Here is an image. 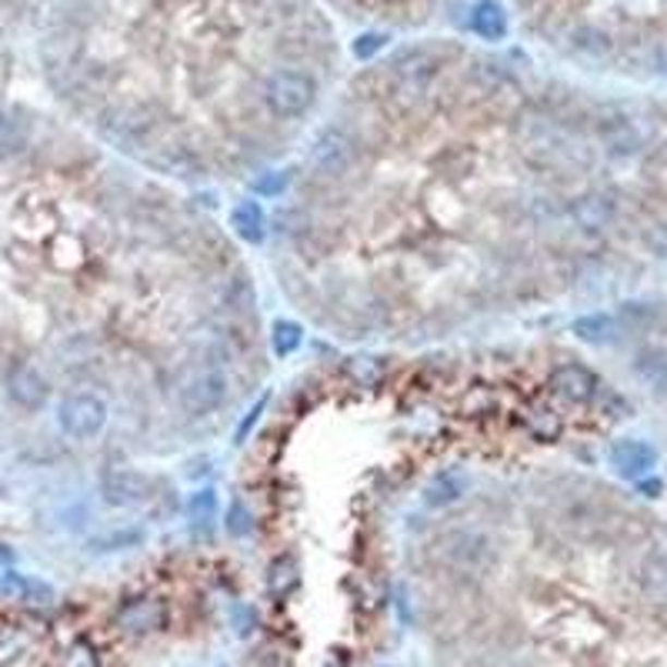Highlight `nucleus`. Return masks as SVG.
Masks as SVG:
<instances>
[{
	"instance_id": "nucleus-1",
	"label": "nucleus",
	"mask_w": 667,
	"mask_h": 667,
	"mask_svg": "<svg viewBox=\"0 0 667 667\" xmlns=\"http://www.w3.org/2000/svg\"><path fill=\"white\" fill-rule=\"evenodd\" d=\"M178 401L191 417L214 414L228 401V377L214 361H191L178 377Z\"/></svg>"
},
{
	"instance_id": "nucleus-2",
	"label": "nucleus",
	"mask_w": 667,
	"mask_h": 667,
	"mask_svg": "<svg viewBox=\"0 0 667 667\" xmlns=\"http://www.w3.org/2000/svg\"><path fill=\"white\" fill-rule=\"evenodd\" d=\"M260 97L267 104V110L274 118H281V121H298L304 118L307 110L314 107L317 100V81L304 71H274L264 87H260Z\"/></svg>"
},
{
	"instance_id": "nucleus-3",
	"label": "nucleus",
	"mask_w": 667,
	"mask_h": 667,
	"mask_svg": "<svg viewBox=\"0 0 667 667\" xmlns=\"http://www.w3.org/2000/svg\"><path fill=\"white\" fill-rule=\"evenodd\" d=\"M357 160V141L341 131V128H327L314 137L311 150H307V163L317 178H327V181H338L344 178Z\"/></svg>"
},
{
	"instance_id": "nucleus-4",
	"label": "nucleus",
	"mask_w": 667,
	"mask_h": 667,
	"mask_svg": "<svg viewBox=\"0 0 667 667\" xmlns=\"http://www.w3.org/2000/svg\"><path fill=\"white\" fill-rule=\"evenodd\" d=\"M107 401L97 398V395H68L61 404H58V424L61 430L71 437V440H90L97 437L104 427H107Z\"/></svg>"
},
{
	"instance_id": "nucleus-5",
	"label": "nucleus",
	"mask_w": 667,
	"mask_h": 667,
	"mask_svg": "<svg viewBox=\"0 0 667 667\" xmlns=\"http://www.w3.org/2000/svg\"><path fill=\"white\" fill-rule=\"evenodd\" d=\"M440 558L458 571L477 574L490 565V541L481 531H468V527L451 531L440 541Z\"/></svg>"
},
{
	"instance_id": "nucleus-6",
	"label": "nucleus",
	"mask_w": 667,
	"mask_h": 667,
	"mask_svg": "<svg viewBox=\"0 0 667 667\" xmlns=\"http://www.w3.org/2000/svg\"><path fill=\"white\" fill-rule=\"evenodd\" d=\"M167 621H171V610H167V604L160 597H134V601L121 604L118 615H114V628L121 634H131V638L157 634L167 628Z\"/></svg>"
},
{
	"instance_id": "nucleus-7",
	"label": "nucleus",
	"mask_w": 667,
	"mask_h": 667,
	"mask_svg": "<svg viewBox=\"0 0 667 667\" xmlns=\"http://www.w3.org/2000/svg\"><path fill=\"white\" fill-rule=\"evenodd\" d=\"M568 217L587 234L607 231L618 220V197L610 191H584L568 204Z\"/></svg>"
},
{
	"instance_id": "nucleus-8",
	"label": "nucleus",
	"mask_w": 667,
	"mask_h": 667,
	"mask_svg": "<svg viewBox=\"0 0 667 667\" xmlns=\"http://www.w3.org/2000/svg\"><path fill=\"white\" fill-rule=\"evenodd\" d=\"M100 494L110 508H134L150 494V477L134 468H107L100 477Z\"/></svg>"
},
{
	"instance_id": "nucleus-9",
	"label": "nucleus",
	"mask_w": 667,
	"mask_h": 667,
	"mask_svg": "<svg viewBox=\"0 0 667 667\" xmlns=\"http://www.w3.org/2000/svg\"><path fill=\"white\" fill-rule=\"evenodd\" d=\"M8 395L24 411H40L50 401V384L34 364H14L8 371Z\"/></svg>"
},
{
	"instance_id": "nucleus-10",
	"label": "nucleus",
	"mask_w": 667,
	"mask_h": 667,
	"mask_svg": "<svg viewBox=\"0 0 667 667\" xmlns=\"http://www.w3.org/2000/svg\"><path fill=\"white\" fill-rule=\"evenodd\" d=\"M550 391L568 404H591L597 395V377L584 364H561L550 371Z\"/></svg>"
},
{
	"instance_id": "nucleus-11",
	"label": "nucleus",
	"mask_w": 667,
	"mask_h": 667,
	"mask_svg": "<svg viewBox=\"0 0 667 667\" xmlns=\"http://www.w3.org/2000/svg\"><path fill=\"white\" fill-rule=\"evenodd\" d=\"M610 468H615L621 477H631V481H644L651 474V468L657 464V454L647 440H618V444H610Z\"/></svg>"
},
{
	"instance_id": "nucleus-12",
	"label": "nucleus",
	"mask_w": 667,
	"mask_h": 667,
	"mask_svg": "<svg viewBox=\"0 0 667 667\" xmlns=\"http://www.w3.org/2000/svg\"><path fill=\"white\" fill-rule=\"evenodd\" d=\"M631 371L651 395L667 398V348H641L631 361Z\"/></svg>"
},
{
	"instance_id": "nucleus-13",
	"label": "nucleus",
	"mask_w": 667,
	"mask_h": 667,
	"mask_svg": "<svg viewBox=\"0 0 667 667\" xmlns=\"http://www.w3.org/2000/svg\"><path fill=\"white\" fill-rule=\"evenodd\" d=\"M597 137H601V144H604L610 154H618V157H628V154H638V150H641V131H638L634 121L624 118V114L604 118V121L597 124Z\"/></svg>"
},
{
	"instance_id": "nucleus-14",
	"label": "nucleus",
	"mask_w": 667,
	"mask_h": 667,
	"mask_svg": "<svg viewBox=\"0 0 667 667\" xmlns=\"http://www.w3.org/2000/svg\"><path fill=\"white\" fill-rule=\"evenodd\" d=\"M471 31L481 40H505L508 37V14L497 0H477L471 8Z\"/></svg>"
},
{
	"instance_id": "nucleus-15",
	"label": "nucleus",
	"mask_w": 667,
	"mask_h": 667,
	"mask_svg": "<svg viewBox=\"0 0 667 667\" xmlns=\"http://www.w3.org/2000/svg\"><path fill=\"white\" fill-rule=\"evenodd\" d=\"M231 231L247 241V244H260L267 238V217H264V207L257 201H241L234 204L231 210Z\"/></svg>"
},
{
	"instance_id": "nucleus-16",
	"label": "nucleus",
	"mask_w": 667,
	"mask_h": 667,
	"mask_svg": "<svg viewBox=\"0 0 667 667\" xmlns=\"http://www.w3.org/2000/svg\"><path fill=\"white\" fill-rule=\"evenodd\" d=\"M298 587H301V565L291 558V554H284V558H277L270 565V571H267V594L277 597V601H284Z\"/></svg>"
},
{
	"instance_id": "nucleus-17",
	"label": "nucleus",
	"mask_w": 667,
	"mask_h": 667,
	"mask_svg": "<svg viewBox=\"0 0 667 667\" xmlns=\"http://www.w3.org/2000/svg\"><path fill=\"white\" fill-rule=\"evenodd\" d=\"M0 597L8 601H34V604H50L53 591L40 581H27L21 574H0Z\"/></svg>"
},
{
	"instance_id": "nucleus-18",
	"label": "nucleus",
	"mask_w": 667,
	"mask_h": 667,
	"mask_svg": "<svg viewBox=\"0 0 667 667\" xmlns=\"http://www.w3.org/2000/svg\"><path fill=\"white\" fill-rule=\"evenodd\" d=\"M641 591L654 604H667V554H651L641 565Z\"/></svg>"
},
{
	"instance_id": "nucleus-19",
	"label": "nucleus",
	"mask_w": 667,
	"mask_h": 667,
	"mask_svg": "<svg viewBox=\"0 0 667 667\" xmlns=\"http://www.w3.org/2000/svg\"><path fill=\"white\" fill-rule=\"evenodd\" d=\"M344 374L357 384V387H377L384 377H387V364L384 357H374V354H357L344 364Z\"/></svg>"
},
{
	"instance_id": "nucleus-20",
	"label": "nucleus",
	"mask_w": 667,
	"mask_h": 667,
	"mask_svg": "<svg viewBox=\"0 0 667 667\" xmlns=\"http://www.w3.org/2000/svg\"><path fill=\"white\" fill-rule=\"evenodd\" d=\"M24 150H27V124L11 114H0V160H11Z\"/></svg>"
},
{
	"instance_id": "nucleus-21",
	"label": "nucleus",
	"mask_w": 667,
	"mask_h": 667,
	"mask_svg": "<svg viewBox=\"0 0 667 667\" xmlns=\"http://www.w3.org/2000/svg\"><path fill=\"white\" fill-rule=\"evenodd\" d=\"M270 344H274L277 357H291L304 344V327L298 320H277L274 333H270Z\"/></svg>"
},
{
	"instance_id": "nucleus-22",
	"label": "nucleus",
	"mask_w": 667,
	"mask_h": 667,
	"mask_svg": "<svg viewBox=\"0 0 667 667\" xmlns=\"http://www.w3.org/2000/svg\"><path fill=\"white\" fill-rule=\"evenodd\" d=\"M574 333L581 341H591V344H604L615 338V317L607 314H587L581 320H574Z\"/></svg>"
},
{
	"instance_id": "nucleus-23",
	"label": "nucleus",
	"mask_w": 667,
	"mask_h": 667,
	"mask_svg": "<svg viewBox=\"0 0 667 667\" xmlns=\"http://www.w3.org/2000/svg\"><path fill=\"white\" fill-rule=\"evenodd\" d=\"M464 494V484L454 477V474H448V477H437L427 490H424V500L430 508H440V505H454V500Z\"/></svg>"
},
{
	"instance_id": "nucleus-24",
	"label": "nucleus",
	"mask_w": 667,
	"mask_h": 667,
	"mask_svg": "<svg viewBox=\"0 0 667 667\" xmlns=\"http://www.w3.org/2000/svg\"><path fill=\"white\" fill-rule=\"evenodd\" d=\"M527 430L541 440H554L561 434V417L554 414L550 408H534L531 417H527Z\"/></svg>"
},
{
	"instance_id": "nucleus-25",
	"label": "nucleus",
	"mask_w": 667,
	"mask_h": 667,
	"mask_svg": "<svg viewBox=\"0 0 667 667\" xmlns=\"http://www.w3.org/2000/svg\"><path fill=\"white\" fill-rule=\"evenodd\" d=\"M187 514H191L194 524H201V521L207 524V521L217 518V494H214V487H204V490H194V494H191Z\"/></svg>"
},
{
	"instance_id": "nucleus-26",
	"label": "nucleus",
	"mask_w": 667,
	"mask_h": 667,
	"mask_svg": "<svg viewBox=\"0 0 667 667\" xmlns=\"http://www.w3.org/2000/svg\"><path fill=\"white\" fill-rule=\"evenodd\" d=\"M225 527H228V534H231V537H238V541H241V537H247V534L254 531V514H251V508L244 505L241 497H234V500H231Z\"/></svg>"
},
{
	"instance_id": "nucleus-27",
	"label": "nucleus",
	"mask_w": 667,
	"mask_h": 667,
	"mask_svg": "<svg viewBox=\"0 0 667 667\" xmlns=\"http://www.w3.org/2000/svg\"><path fill=\"white\" fill-rule=\"evenodd\" d=\"M61 667H100V657H97V647L84 638H77L68 651H64V660Z\"/></svg>"
},
{
	"instance_id": "nucleus-28",
	"label": "nucleus",
	"mask_w": 667,
	"mask_h": 667,
	"mask_svg": "<svg viewBox=\"0 0 667 667\" xmlns=\"http://www.w3.org/2000/svg\"><path fill=\"white\" fill-rule=\"evenodd\" d=\"M291 187V174L288 171H267L254 181V194L257 197H281Z\"/></svg>"
},
{
	"instance_id": "nucleus-29",
	"label": "nucleus",
	"mask_w": 667,
	"mask_h": 667,
	"mask_svg": "<svg viewBox=\"0 0 667 667\" xmlns=\"http://www.w3.org/2000/svg\"><path fill=\"white\" fill-rule=\"evenodd\" d=\"M231 628H234L238 638H247L257 628V610L251 604H241V601L231 604Z\"/></svg>"
},
{
	"instance_id": "nucleus-30",
	"label": "nucleus",
	"mask_w": 667,
	"mask_h": 667,
	"mask_svg": "<svg viewBox=\"0 0 667 667\" xmlns=\"http://www.w3.org/2000/svg\"><path fill=\"white\" fill-rule=\"evenodd\" d=\"M644 244H647V251H654V254H660V257H667V217H660V220H651V225L644 228Z\"/></svg>"
},
{
	"instance_id": "nucleus-31",
	"label": "nucleus",
	"mask_w": 667,
	"mask_h": 667,
	"mask_svg": "<svg viewBox=\"0 0 667 667\" xmlns=\"http://www.w3.org/2000/svg\"><path fill=\"white\" fill-rule=\"evenodd\" d=\"M574 47L584 50V53H604L610 44H607V34H601V31H594V27H581V31L574 34Z\"/></svg>"
},
{
	"instance_id": "nucleus-32",
	"label": "nucleus",
	"mask_w": 667,
	"mask_h": 667,
	"mask_svg": "<svg viewBox=\"0 0 667 667\" xmlns=\"http://www.w3.org/2000/svg\"><path fill=\"white\" fill-rule=\"evenodd\" d=\"M384 44H387L384 34H361V37L354 40V58H357V61H371Z\"/></svg>"
},
{
	"instance_id": "nucleus-33",
	"label": "nucleus",
	"mask_w": 667,
	"mask_h": 667,
	"mask_svg": "<svg viewBox=\"0 0 667 667\" xmlns=\"http://www.w3.org/2000/svg\"><path fill=\"white\" fill-rule=\"evenodd\" d=\"M327 667H348V657H330Z\"/></svg>"
}]
</instances>
